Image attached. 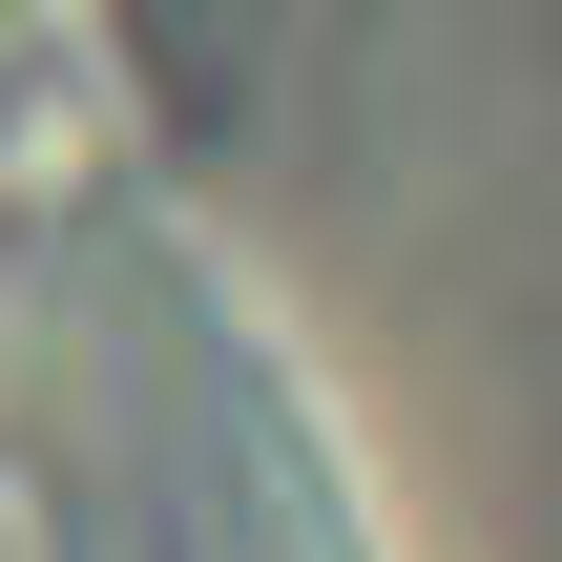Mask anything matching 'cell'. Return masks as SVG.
<instances>
[{
    "instance_id": "6da1fadb",
    "label": "cell",
    "mask_w": 562,
    "mask_h": 562,
    "mask_svg": "<svg viewBox=\"0 0 562 562\" xmlns=\"http://www.w3.org/2000/svg\"><path fill=\"white\" fill-rule=\"evenodd\" d=\"M0 562H355L229 355L0 334Z\"/></svg>"
}]
</instances>
